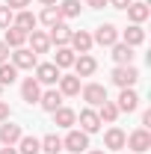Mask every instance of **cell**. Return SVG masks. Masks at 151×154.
<instances>
[{"instance_id":"obj_1","label":"cell","mask_w":151,"mask_h":154,"mask_svg":"<svg viewBox=\"0 0 151 154\" xmlns=\"http://www.w3.org/2000/svg\"><path fill=\"white\" fill-rule=\"evenodd\" d=\"M136 80H139L136 65H116L113 68V83L119 86V89H133Z\"/></svg>"},{"instance_id":"obj_2","label":"cell","mask_w":151,"mask_h":154,"mask_svg":"<svg viewBox=\"0 0 151 154\" xmlns=\"http://www.w3.org/2000/svg\"><path fill=\"white\" fill-rule=\"evenodd\" d=\"M125 148H131V151H136V154H145V151L151 148V134L145 131V128L131 131V134H128V139H125Z\"/></svg>"},{"instance_id":"obj_3","label":"cell","mask_w":151,"mask_h":154,"mask_svg":"<svg viewBox=\"0 0 151 154\" xmlns=\"http://www.w3.org/2000/svg\"><path fill=\"white\" fill-rule=\"evenodd\" d=\"M9 57H12V65H15L18 71H24V68H27V71H33V68L39 65V57L30 51V48H15Z\"/></svg>"},{"instance_id":"obj_4","label":"cell","mask_w":151,"mask_h":154,"mask_svg":"<svg viewBox=\"0 0 151 154\" xmlns=\"http://www.w3.org/2000/svg\"><path fill=\"white\" fill-rule=\"evenodd\" d=\"M62 148L71 151V154L89 151V134H83V131H68V136L62 139Z\"/></svg>"},{"instance_id":"obj_5","label":"cell","mask_w":151,"mask_h":154,"mask_svg":"<svg viewBox=\"0 0 151 154\" xmlns=\"http://www.w3.org/2000/svg\"><path fill=\"white\" fill-rule=\"evenodd\" d=\"M80 95H83V101L89 107H101L107 101V89L101 83H86V86H80Z\"/></svg>"},{"instance_id":"obj_6","label":"cell","mask_w":151,"mask_h":154,"mask_svg":"<svg viewBox=\"0 0 151 154\" xmlns=\"http://www.w3.org/2000/svg\"><path fill=\"white\" fill-rule=\"evenodd\" d=\"M59 71L54 62H39L36 65V80H39V86H57V80H59Z\"/></svg>"},{"instance_id":"obj_7","label":"cell","mask_w":151,"mask_h":154,"mask_svg":"<svg viewBox=\"0 0 151 154\" xmlns=\"http://www.w3.org/2000/svg\"><path fill=\"white\" fill-rule=\"evenodd\" d=\"M92 42H95V45H101V48H113L116 42H119V30H116V24H101V27H95Z\"/></svg>"},{"instance_id":"obj_8","label":"cell","mask_w":151,"mask_h":154,"mask_svg":"<svg viewBox=\"0 0 151 154\" xmlns=\"http://www.w3.org/2000/svg\"><path fill=\"white\" fill-rule=\"evenodd\" d=\"M92 33H86V30H71V42H68V48L74 51V54H89L92 51Z\"/></svg>"},{"instance_id":"obj_9","label":"cell","mask_w":151,"mask_h":154,"mask_svg":"<svg viewBox=\"0 0 151 154\" xmlns=\"http://www.w3.org/2000/svg\"><path fill=\"white\" fill-rule=\"evenodd\" d=\"M51 33H48V38H51V45H57V48H65L68 42H71V27L65 24V21H59V24H54V27H48Z\"/></svg>"},{"instance_id":"obj_10","label":"cell","mask_w":151,"mask_h":154,"mask_svg":"<svg viewBox=\"0 0 151 154\" xmlns=\"http://www.w3.org/2000/svg\"><path fill=\"white\" fill-rule=\"evenodd\" d=\"M80 131H83V134H98V131H101V119L95 113V107L80 110Z\"/></svg>"},{"instance_id":"obj_11","label":"cell","mask_w":151,"mask_h":154,"mask_svg":"<svg viewBox=\"0 0 151 154\" xmlns=\"http://www.w3.org/2000/svg\"><path fill=\"white\" fill-rule=\"evenodd\" d=\"M59 95L62 98H74V95H80V77L77 74H59Z\"/></svg>"},{"instance_id":"obj_12","label":"cell","mask_w":151,"mask_h":154,"mask_svg":"<svg viewBox=\"0 0 151 154\" xmlns=\"http://www.w3.org/2000/svg\"><path fill=\"white\" fill-rule=\"evenodd\" d=\"M95 71H98V62H95L92 54H80L74 59V74L77 77H92Z\"/></svg>"},{"instance_id":"obj_13","label":"cell","mask_w":151,"mask_h":154,"mask_svg":"<svg viewBox=\"0 0 151 154\" xmlns=\"http://www.w3.org/2000/svg\"><path fill=\"white\" fill-rule=\"evenodd\" d=\"M21 98L33 107V104H39V98H42V86H39L36 77H27L24 83H21Z\"/></svg>"},{"instance_id":"obj_14","label":"cell","mask_w":151,"mask_h":154,"mask_svg":"<svg viewBox=\"0 0 151 154\" xmlns=\"http://www.w3.org/2000/svg\"><path fill=\"white\" fill-rule=\"evenodd\" d=\"M21 125H12V122H0V142L3 145H18L21 139Z\"/></svg>"},{"instance_id":"obj_15","label":"cell","mask_w":151,"mask_h":154,"mask_svg":"<svg viewBox=\"0 0 151 154\" xmlns=\"http://www.w3.org/2000/svg\"><path fill=\"white\" fill-rule=\"evenodd\" d=\"M116 107H119V113H133V110L139 107V95H136L133 89H122V92H119V101H116Z\"/></svg>"},{"instance_id":"obj_16","label":"cell","mask_w":151,"mask_h":154,"mask_svg":"<svg viewBox=\"0 0 151 154\" xmlns=\"http://www.w3.org/2000/svg\"><path fill=\"white\" fill-rule=\"evenodd\" d=\"M27 42H30V51H33L36 57L51 51V38H48V33H42V30H33V33L27 36Z\"/></svg>"},{"instance_id":"obj_17","label":"cell","mask_w":151,"mask_h":154,"mask_svg":"<svg viewBox=\"0 0 151 154\" xmlns=\"http://www.w3.org/2000/svg\"><path fill=\"white\" fill-rule=\"evenodd\" d=\"M36 24H39V18L30 12V9H21V12H15V18H12V27H18V30H24V33H33Z\"/></svg>"},{"instance_id":"obj_18","label":"cell","mask_w":151,"mask_h":154,"mask_svg":"<svg viewBox=\"0 0 151 154\" xmlns=\"http://www.w3.org/2000/svg\"><path fill=\"white\" fill-rule=\"evenodd\" d=\"M125 139H128V134H125L122 128H110V131L104 134V145H107L110 151H122V148H125Z\"/></svg>"},{"instance_id":"obj_19","label":"cell","mask_w":151,"mask_h":154,"mask_svg":"<svg viewBox=\"0 0 151 154\" xmlns=\"http://www.w3.org/2000/svg\"><path fill=\"white\" fill-rule=\"evenodd\" d=\"M133 48L131 45H125V42H116L113 45V59H116V65H133Z\"/></svg>"},{"instance_id":"obj_20","label":"cell","mask_w":151,"mask_h":154,"mask_svg":"<svg viewBox=\"0 0 151 154\" xmlns=\"http://www.w3.org/2000/svg\"><path fill=\"white\" fill-rule=\"evenodd\" d=\"M74 122H77V113L71 110V107H59V110H54V125L57 128H74Z\"/></svg>"},{"instance_id":"obj_21","label":"cell","mask_w":151,"mask_h":154,"mask_svg":"<svg viewBox=\"0 0 151 154\" xmlns=\"http://www.w3.org/2000/svg\"><path fill=\"white\" fill-rule=\"evenodd\" d=\"M27 36L30 33H24V30H18V27H6V36H3V42H6V48H24L27 45Z\"/></svg>"},{"instance_id":"obj_22","label":"cell","mask_w":151,"mask_h":154,"mask_svg":"<svg viewBox=\"0 0 151 154\" xmlns=\"http://www.w3.org/2000/svg\"><path fill=\"white\" fill-rule=\"evenodd\" d=\"M39 104H42V110H48V113L59 110V107H62V95H59V89H48V92H42Z\"/></svg>"},{"instance_id":"obj_23","label":"cell","mask_w":151,"mask_h":154,"mask_svg":"<svg viewBox=\"0 0 151 154\" xmlns=\"http://www.w3.org/2000/svg\"><path fill=\"white\" fill-rule=\"evenodd\" d=\"M122 42H125V45H131V48L142 45V42H145V30H142V24H131V27L122 33Z\"/></svg>"},{"instance_id":"obj_24","label":"cell","mask_w":151,"mask_h":154,"mask_svg":"<svg viewBox=\"0 0 151 154\" xmlns=\"http://www.w3.org/2000/svg\"><path fill=\"white\" fill-rule=\"evenodd\" d=\"M95 113H98V119H101V125H104V122H107V125H113L116 119H119V107H116V101H110V98H107V101H104Z\"/></svg>"},{"instance_id":"obj_25","label":"cell","mask_w":151,"mask_h":154,"mask_svg":"<svg viewBox=\"0 0 151 154\" xmlns=\"http://www.w3.org/2000/svg\"><path fill=\"white\" fill-rule=\"evenodd\" d=\"M128 18H131V24H142V21H148V15H151V9H148V3H131L128 9Z\"/></svg>"},{"instance_id":"obj_26","label":"cell","mask_w":151,"mask_h":154,"mask_svg":"<svg viewBox=\"0 0 151 154\" xmlns=\"http://www.w3.org/2000/svg\"><path fill=\"white\" fill-rule=\"evenodd\" d=\"M74 59H77V54L71 51V48H68V45H65V48H57V57H54V65H57L59 71H62V68H71V65H74Z\"/></svg>"},{"instance_id":"obj_27","label":"cell","mask_w":151,"mask_h":154,"mask_svg":"<svg viewBox=\"0 0 151 154\" xmlns=\"http://www.w3.org/2000/svg\"><path fill=\"white\" fill-rule=\"evenodd\" d=\"M57 9H59V15H62V21L65 18H77V15H80V0H59Z\"/></svg>"},{"instance_id":"obj_28","label":"cell","mask_w":151,"mask_h":154,"mask_svg":"<svg viewBox=\"0 0 151 154\" xmlns=\"http://www.w3.org/2000/svg\"><path fill=\"white\" fill-rule=\"evenodd\" d=\"M39 145H42L45 154H59V151H62V139H59L57 134H48L45 139H39Z\"/></svg>"},{"instance_id":"obj_29","label":"cell","mask_w":151,"mask_h":154,"mask_svg":"<svg viewBox=\"0 0 151 154\" xmlns=\"http://www.w3.org/2000/svg\"><path fill=\"white\" fill-rule=\"evenodd\" d=\"M15 148H18V154H39V151H42V145H39L36 136H21Z\"/></svg>"},{"instance_id":"obj_30","label":"cell","mask_w":151,"mask_h":154,"mask_svg":"<svg viewBox=\"0 0 151 154\" xmlns=\"http://www.w3.org/2000/svg\"><path fill=\"white\" fill-rule=\"evenodd\" d=\"M39 21H42L45 27H54V24H59V21H62V15H59L57 6H45V9H42V15H39Z\"/></svg>"},{"instance_id":"obj_31","label":"cell","mask_w":151,"mask_h":154,"mask_svg":"<svg viewBox=\"0 0 151 154\" xmlns=\"http://www.w3.org/2000/svg\"><path fill=\"white\" fill-rule=\"evenodd\" d=\"M15 80H18V68H15L12 62H3V65H0V83H3V86H12Z\"/></svg>"},{"instance_id":"obj_32","label":"cell","mask_w":151,"mask_h":154,"mask_svg":"<svg viewBox=\"0 0 151 154\" xmlns=\"http://www.w3.org/2000/svg\"><path fill=\"white\" fill-rule=\"evenodd\" d=\"M12 18H15V12H12L9 6H0V30L12 27Z\"/></svg>"},{"instance_id":"obj_33","label":"cell","mask_w":151,"mask_h":154,"mask_svg":"<svg viewBox=\"0 0 151 154\" xmlns=\"http://www.w3.org/2000/svg\"><path fill=\"white\" fill-rule=\"evenodd\" d=\"M30 3H33V0H6V6H9L12 12H21V9H27Z\"/></svg>"},{"instance_id":"obj_34","label":"cell","mask_w":151,"mask_h":154,"mask_svg":"<svg viewBox=\"0 0 151 154\" xmlns=\"http://www.w3.org/2000/svg\"><path fill=\"white\" fill-rule=\"evenodd\" d=\"M3 62H9V48H6V42L0 38V65H3Z\"/></svg>"},{"instance_id":"obj_35","label":"cell","mask_w":151,"mask_h":154,"mask_svg":"<svg viewBox=\"0 0 151 154\" xmlns=\"http://www.w3.org/2000/svg\"><path fill=\"white\" fill-rule=\"evenodd\" d=\"M0 122H9V104L0 101Z\"/></svg>"},{"instance_id":"obj_36","label":"cell","mask_w":151,"mask_h":154,"mask_svg":"<svg viewBox=\"0 0 151 154\" xmlns=\"http://www.w3.org/2000/svg\"><path fill=\"white\" fill-rule=\"evenodd\" d=\"M107 3H113V9H128L133 0H107Z\"/></svg>"},{"instance_id":"obj_37","label":"cell","mask_w":151,"mask_h":154,"mask_svg":"<svg viewBox=\"0 0 151 154\" xmlns=\"http://www.w3.org/2000/svg\"><path fill=\"white\" fill-rule=\"evenodd\" d=\"M86 6H89V9H104L107 0H86Z\"/></svg>"},{"instance_id":"obj_38","label":"cell","mask_w":151,"mask_h":154,"mask_svg":"<svg viewBox=\"0 0 151 154\" xmlns=\"http://www.w3.org/2000/svg\"><path fill=\"white\" fill-rule=\"evenodd\" d=\"M142 128H145V131L151 128V110H145V113H142Z\"/></svg>"},{"instance_id":"obj_39","label":"cell","mask_w":151,"mask_h":154,"mask_svg":"<svg viewBox=\"0 0 151 154\" xmlns=\"http://www.w3.org/2000/svg\"><path fill=\"white\" fill-rule=\"evenodd\" d=\"M0 154H18V148H15V145H3V148H0Z\"/></svg>"},{"instance_id":"obj_40","label":"cell","mask_w":151,"mask_h":154,"mask_svg":"<svg viewBox=\"0 0 151 154\" xmlns=\"http://www.w3.org/2000/svg\"><path fill=\"white\" fill-rule=\"evenodd\" d=\"M39 3H42V6H57L59 0H39Z\"/></svg>"},{"instance_id":"obj_41","label":"cell","mask_w":151,"mask_h":154,"mask_svg":"<svg viewBox=\"0 0 151 154\" xmlns=\"http://www.w3.org/2000/svg\"><path fill=\"white\" fill-rule=\"evenodd\" d=\"M86 154H107V151H86Z\"/></svg>"},{"instance_id":"obj_42","label":"cell","mask_w":151,"mask_h":154,"mask_svg":"<svg viewBox=\"0 0 151 154\" xmlns=\"http://www.w3.org/2000/svg\"><path fill=\"white\" fill-rule=\"evenodd\" d=\"M0 98H3V83H0Z\"/></svg>"}]
</instances>
